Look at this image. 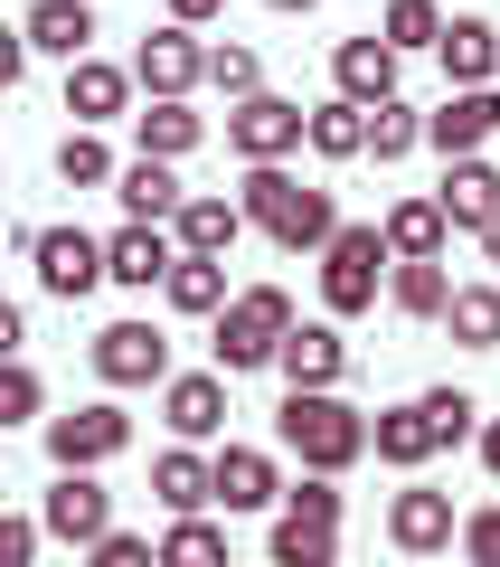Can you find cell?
Segmentation results:
<instances>
[{"instance_id":"44dd1931","label":"cell","mask_w":500,"mask_h":567,"mask_svg":"<svg viewBox=\"0 0 500 567\" xmlns=\"http://www.w3.org/2000/svg\"><path fill=\"white\" fill-rule=\"evenodd\" d=\"M435 58H444V76H454V95H472V85H491V76H500V29L462 10V20H444Z\"/></svg>"},{"instance_id":"4fadbf2b","label":"cell","mask_w":500,"mask_h":567,"mask_svg":"<svg viewBox=\"0 0 500 567\" xmlns=\"http://www.w3.org/2000/svg\"><path fill=\"white\" fill-rule=\"evenodd\" d=\"M208 492H218V511H274L283 473L264 445H227V454H208Z\"/></svg>"},{"instance_id":"7a4b0ae2","label":"cell","mask_w":500,"mask_h":567,"mask_svg":"<svg viewBox=\"0 0 500 567\" xmlns=\"http://www.w3.org/2000/svg\"><path fill=\"white\" fill-rule=\"evenodd\" d=\"M274 435H283V454H293L302 473H331V483L368 454V416L341 388H293V398L274 406Z\"/></svg>"},{"instance_id":"3957f363","label":"cell","mask_w":500,"mask_h":567,"mask_svg":"<svg viewBox=\"0 0 500 567\" xmlns=\"http://www.w3.org/2000/svg\"><path fill=\"white\" fill-rule=\"evenodd\" d=\"M283 331H293V293L283 284H246V293H227V312H218V379H246V369H274V350H283Z\"/></svg>"},{"instance_id":"f1b7e54d","label":"cell","mask_w":500,"mask_h":567,"mask_svg":"<svg viewBox=\"0 0 500 567\" xmlns=\"http://www.w3.org/2000/svg\"><path fill=\"white\" fill-rule=\"evenodd\" d=\"M160 293H170V312H208V322H218L227 312V256H180L160 275Z\"/></svg>"},{"instance_id":"d6a6232c","label":"cell","mask_w":500,"mask_h":567,"mask_svg":"<svg viewBox=\"0 0 500 567\" xmlns=\"http://www.w3.org/2000/svg\"><path fill=\"white\" fill-rule=\"evenodd\" d=\"M387 303H397L406 322H444V303H454V275H444V265H387Z\"/></svg>"},{"instance_id":"cb8c5ba5","label":"cell","mask_w":500,"mask_h":567,"mask_svg":"<svg viewBox=\"0 0 500 567\" xmlns=\"http://www.w3.org/2000/svg\"><path fill=\"white\" fill-rule=\"evenodd\" d=\"M368 454H378V464H397V473H416V464H435V416H425L416 398L406 406H378V416H368Z\"/></svg>"},{"instance_id":"30bf717a","label":"cell","mask_w":500,"mask_h":567,"mask_svg":"<svg viewBox=\"0 0 500 567\" xmlns=\"http://www.w3.org/2000/svg\"><path fill=\"white\" fill-rule=\"evenodd\" d=\"M39 529L66 539V548H95L104 529H114V492H104L95 473H58V492L39 502Z\"/></svg>"},{"instance_id":"9a60e30c","label":"cell","mask_w":500,"mask_h":567,"mask_svg":"<svg viewBox=\"0 0 500 567\" xmlns=\"http://www.w3.org/2000/svg\"><path fill=\"white\" fill-rule=\"evenodd\" d=\"M170 265H180L170 227H114V237H104V284H123V293H152Z\"/></svg>"},{"instance_id":"5b68a950","label":"cell","mask_w":500,"mask_h":567,"mask_svg":"<svg viewBox=\"0 0 500 567\" xmlns=\"http://www.w3.org/2000/svg\"><path fill=\"white\" fill-rule=\"evenodd\" d=\"M123 445H133V416H123L114 398L48 416V464H58V473H95V464H114Z\"/></svg>"},{"instance_id":"f35d334b","label":"cell","mask_w":500,"mask_h":567,"mask_svg":"<svg viewBox=\"0 0 500 567\" xmlns=\"http://www.w3.org/2000/svg\"><path fill=\"white\" fill-rule=\"evenodd\" d=\"M274 511H293V520H321V529H341V483L331 473H302V483H283V502Z\"/></svg>"},{"instance_id":"7c38bea8","label":"cell","mask_w":500,"mask_h":567,"mask_svg":"<svg viewBox=\"0 0 500 567\" xmlns=\"http://www.w3.org/2000/svg\"><path fill=\"white\" fill-rule=\"evenodd\" d=\"M274 369H283V388H341L350 379L341 322H293V331H283V350H274Z\"/></svg>"},{"instance_id":"c3c4849f","label":"cell","mask_w":500,"mask_h":567,"mask_svg":"<svg viewBox=\"0 0 500 567\" xmlns=\"http://www.w3.org/2000/svg\"><path fill=\"white\" fill-rule=\"evenodd\" d=\"M264 10H283V20H302V10H312V0H264Z\"/></svg>"},{"instance_id":"4316f807","label":"cell","mask_w":500,"mask_h":567,"mask_svg":"<svg viewBox=\"0 0 500 567\" xmlns=\"http://www.w3.org/2000/svg\"><path fill=\"white\" fill-rule=\"evenodd\" d=\"M152 492H160V511L170 520H199L218 492H208V454L199 445H170V454H152Z\"/></svg>"},{"instance_id":"d6986e66","label":"cell","mask_w":500,"mask_h":567,"mask_svg":"<svg viewBox=\"0 0 500 567\" xmlns=\"http://www.w3.org/2000/svg\"><path fill=\"white\" fill-rule=\"evenodd\" d=\"M20 39H29V58H95V0H39L20 20Z\"/></svg>"},{"instance_id":"d590c367","label":"cell","mask_w":500,"mask_h":567,"mask_svg":"<svg viewBox=\"0 0 500 567\" xmlns=\"http://www.w3.org/2000/svg\"><path fill=\"white\" fill-rule=\"evenodd\" d=\"M378 39L397 48V58H416V48H435V39H444V10H435V0H387Z\"/></svg>"},{"instance_id":"7dc6e473","label":"cell","mask_w":500,"mask_h":567,"mask_svg":"<svg viewBox=\"0 0 500 567\" xmlns=\"http://www.w3.org/2000/svg\"><path fill=\"white\" fill-rule=\"evenodd\" d=\"M481 256H491V265H500V218H491V227H481Z\"/></svg>"},{"instance_id":"ba28073f","label":"cell","mask_w":500,"mask_h":567,"mask_svg":"<svg viewBox=\"0 0 500 567\" xmlns=\"http://www.w3.org/2000/svg\"><path fill=\"white\" fill-rule=\"evenodd\" d=\"M95 379L104 388H160L170 379V341L152 322H104L95 331Z\"/></svg>"},{"instance_id":"d4e9b609","label":"cell","mask_w":500,"mask_h":567,"mask_svg":"<svg viewBox=\"0 0 500 567\" xmlns=\"http://www.w3.org/2000/svg\"><path fill=\"white\" fill-rule=\"evenodd\" d=\"M237 237H246L237 199H208V189H189L180 218H170V246H180V256H237Z\"/></svg>"},{"instance_id":"b9f144b4","label":"cell","mask_w":500,"mask_h":567,"mask_svg":"<svg viewBox=\"0 0 500 567\" xmlns=\"http://www.w3.org/2000/svg\"><path fill=\"white\" fill-rule=\"evenodd\" d=\"M39 539L48 529L29 520V511H0V567H39Z\"/></svg>"},{"instance_id":"8fae6325","label":"cell","mask_w":500,"mask_h":567,"mask_svg":"<svg viewBox=\"0 0 500 567\" xmlns=\"http://www.w3.org/2000/svg\"><path fill=\"white\" fill-rule=\"evenodd\" d=\"M454 492H435V483H406L397 502H387V539L406 548V558H435V548H454Z\"/></svg>"},{"instance_id":"6da1fadb","label":"cell","mask_w":500,"mask_h":567,"mask_svg":"<svg viewBox=\"0 0 500 567\" xmlns=\"http://www.w3.org/2000/svg\"><path fill=\"white\" fill-rule=\"evenodd\" d=\"M237 218L264 227L283 256H321V246L341 237V208H331V189L293 181L283 162H246V181H237Z\"/></svg>"},{"instance_id":"1f68e13d","label":"cell","mask_w":500,"mask_h":567,"mask_svg":"<svg viewBox=\"0 0 500 567\" xmlns=\"http://www.w3.org/2000/svg\"><path fill=\"white\" fill-rule=\"evenodd\" d=\"M152 567H237V558H227V529L199 511V520H170V529H160Z\"/></svg>"},{"instance_id":"ee69618b","label":"cell","mask_w":500,"mask_h":567,"mask_svg":"<svg viewBox=\"0 0 500 567\" xmlns=\"http://www.w3.org/2000/svg\"><path fill=\"white\" fill-rule=\"evenodd\" d=\"M218 10H227V0H170V29H189V39H199V29L218 20Z\"/></svg>"},{"instance_id":"277c9868","label":"cell","mask_w":500,"mask_h":567,"mask_svg":"<svg viewBox=\"0 0 500 567\" xmlns=\"http://www.w3.org/2000/svg\"><path fill=\"white\" fill-rule=\"evenodd\" d=\"M387 284V237L378 227H341V237L321 246V303H331V322H350V312L378 303Z\"/></svg>"},{"instance_id":"e0dca14e","label":"cell","mask_w":500,"mask_h":567,"mask_svg":"<svg viewBox=\"0 0 500 567\" xmlns=\"http://www.w3.org/2000/svg\"><path fill=\"white\" fill-rule=\"evenodd\" d=\"M66 114H76V133H95V123H123V114H133V66L76 58V66H66Z\"/></svg>"},{"instance_id":"4dcf8cb0","label":"cell","mask_w":500,"mask_h":567,"mask_svg":"<svg viewBox=\"0 0 500 567\" xmlns=\"http://www.w3.org/2000/svg\"><path fill=\"white\" fill-rule=\"evenodd\" d=\"M444 331H454L462 350H500V284H454Z\"/></svg>"},{"instance_id":"e575fe53","label":"cell","mask_w":500,"mask_h":567,"mask_svg":"<svg viewBox=\"0 0 500 567\" xmlns=\"http://www.w3.org/2000/svg\"><path fill=\"white\" fill-rule=\"evenodd\" d=\"M114 171H123V162L104 152V133H66V142H58V181H66V189H114Z\"/></svg>"},{"instance_id":"60d3db41","label":"cell","mask_w":500,"mask_h":567,"mask_svg":"<svg viewBox=\"0 0 500 567\" xmlns=\"http://www.w3.org/2000/svg\"><path fill=\"white\" fill-rule=\"evenodd\" d=\"M454 539H462V567H500V502H491V511H472Z\"/></svg>"},{"instance_id":"ac0fdd59","label":"cell","mask_w":500,"mask_h":567,"mask_svg":"<svg viewBox=\"0 0 500 567\" xmlns=\"http://www.w3.org/2000/svg\"><path fill=\"white\" fill-rule=\"evenodd\" d=\"M331 85H341V104H387L397 95V48L368 29V39H341L331 48Z\"/></svg>"},{"instance_id":"f546056e","label":"cell","mask_w":500,"mask_h":567,"mask_svg":"<svg viewBox=\"0 0 500 567\" xmlns=\"http://www.w3.org/2000/svg\"><path fill=\"white\" fill-rule=\"evenodd\" d=\"M264 558H274V567H341V529L274 511V539H264Z\"/></svg>"},{"instance_id":"bcb514c9","label":"cell","mask_w":500,"mask_h":567,"mask_svg":"<svg viewBox=\"0 0 500 567\" xmlns=\"http://www.w3.org/2000/svg\"><path fill=\"white\" fill-rule=\"evenodd\" d=\"M481 473H491V483H500V416L481 425Z\"/></svg>"},{"instance_id":"ab89813d","label":"cell","mask_w":500,"mask_h":567,"mask_svg":"<svg viewBox=\"0 0 500 567\" xmlns=\"http://www.w3.org/2000/svg\"><path fill=\"white\" fill-rule=\"evenodd\" d=\"M425 416H435V445H462V435H472V425H481V406L472 398H462V388H425Z\"/></svg>"},{"instance_id":"f6af8a7d","label":"cell","mask_w":500,"mask_h":567,"mask_svg":"<svg viewBox=\"0 0 500 567\" xmlns=\"http://www.w3.org/2000/svg\"><path fill=\"white\" fill-rule=\"evenodd\" d=\"M20 341H29V312H20V303H0V360H20Z\"/></svg>"},{"instance_id":"ffe728a7","label":"cell","mask_w":500,"mask_h":567,"mask_svg":"<svg viewBox=\"0 0 500 567\" xmlns=\"http://www.w3.org/2000/svg\"><path fill=\"white\" fill-rule=\"evenodd\" d=\"M114 199H123V218H133V227H170L189 189H180V171H170V162H142V152H133V162L114 171Z\"/></svg>"},{"instance_id":"7402d4cb","label":"cell","mask_w":500,"mask_h":567,"mask_svg":"<svg viewBox=\"0 0 500 567\" xmlns=\"http://www.w3.org/2000/svg\"><path fill=\"white\" fill-rule=\"evenodd\" d=\"M435 208H444V227H472V237H481V227L500 218V171L481 162V152H472V162H444Z\"/></svg>"},{"instance_id":"5bb4252c","label":"cell","mask_w":500,"mask_h":567,"mask_svg":"<svg viewBox=\"0 0 500 567\" xmlns=\"http://www.w3.org/2000/svg\"><path fill=\"white\" fill-rule=\"evenodd\" d=\"M500 133V85H472V95H444V114H425V142L444 162H472L481 142Z\"/></svg>"},{"instance_id":"7bdbcfd3","label":"cell","mask_w":500,"mask_h":567,"mask_svg":"<svg viewBox=\"0 0 500 567\" xmlns=\"http://www.w3.org/2000/svg\"><path fill=\"white\" fill-rule=\"evenodd\" d=\"M29 76V39H20V20H0V95Z\"/></svg>"},{"instance_id":"8992f818","label":"cell","mask_w":500,"mask_h":567,"mask_svg":"<svg viewBox=\"0 0 500 567\" xmlns=\"http://www.w3.org/2000/svg\"><path fill=\"white\" fill-rule=\"evenodd\" d=\"M29 265H39V293L85 303L104 284V237H85V227H39V237H29Z\"/></svg>"},{"instance_id":"83f0119b","label":"cell","mask_w":500,"mask_h":567,"mask_svg":"<svg viewBox=\"0 0 500 567\" xmlns=\"http://www.w3.org/2000/svg\"><path fill=\"white\" fill-rule=\"evenodd\" d=\"M302 142H312L321 162H360L368 152V104H341V95L312 104V114H302Z\"/></svg>"},{"instance_id":"9c48e42d","label":"cell","mask_w":500,"mask_h":567,"mask_svg":"<svg viewBox=\"0 0 500 567\" xmlns=\"http://www.w3.org/2000/svg\"><path fill=\"white\" fill-rule=\"evenodd\" d=\"M133 85H142V95L189 104V85H208V48L189 39V29H152V39L133 48Z\"/></svg>"},{"instance_id":"603a6c76","label":"cell","mask_w":500,"mask_h":567,"mask_svg":"<svg viewBox=\"0 0 500 567\" xmlns=\"http://www.w3.org/2000/svg\"><path fill=\"white\" fill-rule=\"evenodd\" d=\"M133 142H142V162H189L208 142V114H189V104H170V95H142Z\"/></svg>"},{"instance_id":"52a82bcc","label":"cell","mask_w":500,"mask_h":567,"mask_svg":"<svg viewBox=\"0 0 500 567\" xmlns=\"http://www.w3.org/2000/svg\"><path fill=\"white\" fill-rule=\"evenodd\" d=\"M227 152H237V162H293V152H302V104L293 95L227 104Z\"/></svg>"},{"instance_id":"74e56055","label":"cell","mask_w":500,"mask_h":567,"mask_svg":"<svg viewBox=\"0 0 500 567\" xmlns=\"http://www.w3.org/2000/svg\"><path fill=\"white\" fill-rule=\"evenodd\" d=\"M39 406H48L39 369H29V360H0V435H10V425H29Z\"/></svg>"},{"instance_id":"484cf974","label":"cell","mask_w":500,"mask_h":567,"mask_svg":"<svg viewBox=\"0 0 500 567\" xmlns=\"http://www.w3.org/2000/svg\"><path fill=\"white\" fill-rule=\"evenodd\" d=\"M378 237H387V265H444V237H454V227H444L435 199H397Z\"/></svg>"},{"instance_id":"8d00e7d4","label":"cell","mask_w":500,"mask_h":567,"mask_svg":"<svg viewBox=\"0 0 500 567\" xmlns=\"http://www.w3.org/2000/svg\"><path fill=\"white\" fill-rule=\"evenodd\" d=\"M208 85H218L227 104L264 95V58H256V48H237V39H218V48H208Z\"/></svg>"},{"instance_id":"836d02e7","label":"cell","mask_w":500,"mask_h":567,"mask_svg":"<svg viewBox=\"0 0 500 567\" xmlns=\"http://www.w3.org/2000/svg\"><path fill=\"white\" fill-rule=\"evenodd\" d=\"M425 142V114L406 95H387V104H368V162H406Z\"/></svg>"},{"instance_id":"2e32d148","label":"cell","mask_w":500,"mask_h":567,"mask_svg":"<svg viewBox=\"0 0 500 567\" xmlns=\"http://www.w3.org/2000/svg\"><path fill=\"white\" fill-rule=\"evenodd\" d=\"M160 416H170V435H180V445H208V435L227 425V379H218V369L160 379Z\"/></svg>"}]
</instances>
